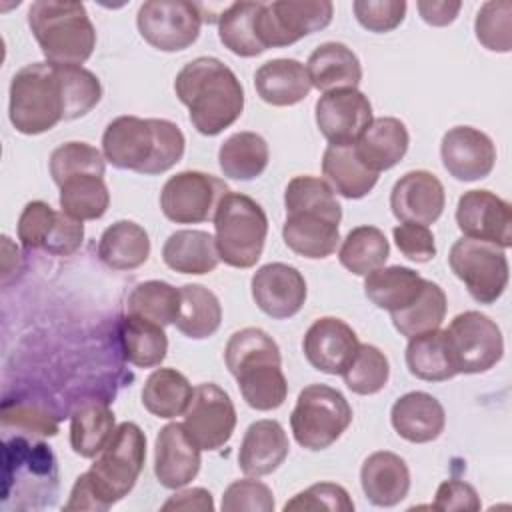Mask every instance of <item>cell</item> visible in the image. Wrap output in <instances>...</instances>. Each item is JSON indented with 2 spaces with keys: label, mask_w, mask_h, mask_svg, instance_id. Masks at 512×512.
Returning a JSON list of instances; mask_svg holds the SVG:
<instances>
[{
  "label": "cell",
  "mask_w": 512,
  "mask_h": 512,
  "mask_svg": "<svg viewBox=\"0 0 512 512\" xmlns=\"http://www.w3.org/2000/svg\"><path fill=\"white\" fill-rule=\"evenodd\" d=\"M144 460L146 436L142 428L134 422L118 424L90 470L76 478L64 510H108L134 488Z\"/></svg>",
  "instance_id": "6da1fadb"
},
{
  "label": "cell",
  "mask_w": 512,
  "mask_h": 512,
  "mask_svg": "<svg viewBox=\"0 0 512 512\" xmlns=\"http://www.w3.org/2000/svg\"><path fill=\"white\" fill-rule=\"evenodd\" d=\"M174 92L188 108L192 126L204 136H218L244 110V88L236 74L214 56H198L174 78Z\"/></svg>",
  "instance_id": "7a4b0ae2"
},
{
  "label": "cell",
  "mask_w": 512,
  "mask_h": 512,
  "mask_svg": "<svg viewBox=\"0 0 512 512\" xmlns=\"http://www.w3.org/2000/svg\"><path fill=\"white\" fill-rule=\"evenodd\" d=\"M182 130L164 118L118 116L102 134L106 162L120 170L154 176L176 166L184 156Z\"/></svg>",
  "instance_id": "3957f363"
},
{
  "label": "cell",
  "mask_w": 512,
  "mask_h": 512,
  "mask_svg": "<svg viewBox=\"0 0 512 512\" xmlns=\"http://www.w3.org/2000/svg\"><path fill=\"white\" fill-rule=\"evenodd\" d=\"M224 360L250 408L268 412L284 404L288 382L280 348L268 332L254 326L236 330L226 342Z\"/></svg>",
  "instance_id": "277c9868"
},
{
  "label": "cell",
  "mask_w": 512,
  "mask_h": 512,
  "mask_svg": "<svg viewBox=\"0 0 512 512\" xmlns=\"http://www.w3.org/2000/svg\"><path fill=\"white\" fill-rule=\"evenodd\" d=\"M28 26L50 64L82 66L96 48V28L82 2L38 0L28 8Z\"/></svg>",
  "instance_id": "5b68a950"
},
{
  "label": "cell",
  "mask_w": 512,
  "mask_h": 512,
  "mask_svg": "<svg viewBox=\"0 0 512 512\" xmlns=\"http://www.w3.org/2000/svg\"><path fill=\"white\" fill-rule=\"evenodd\" d=\"M66 114L64 88L56 64L32 62L10 82L8 116L16 132L36 136L52 130Z\"/></svg>",
  "instance_id": "8992f818"
},
{
  "label": "cell",
  "mask_w": 512,
  "mask_h": 512,
  "mask_svg": "<svg viewBox=\"0 0 512 512\" xmlns=\"http://www.w3.org/2000/svg\"><path fill=\"white\" fill-rule=\"evenodd\" d=\"M212 220L220 260L232 268H252L262 256L268 234L264 208L254 198L230 190Z\"/></svg>",
  "instance_id": "52a82bcc"
},
{
  "label": "cell",
  "mask_w": 512,
  "mask_h": 512,
  "mask_svg": "<svg viewBox=\"0 0 512 512\" xmlns=\"http://www.w3.org/2000/svg\"><path fill=\"white\" fill-rule=\"evenodd\" d=\"M350 424L352 408L348 400L328 384L304 386L290 414L294 440L312 452L332 446Z\"/></svg>",
  "instance_id": "ba28073f"
},
{
  "label": "cell",
  "mask_w": 512,
  "mask_h": 512,
  "mask_svg": "<svg viewBox=\"0 0 512 512\" xmlns=\"http://www.w3.org/2000/svg\"><path fill=\"white\" fill-rule=\"evenodd\" d=\"M448 264L478 304H494L508 286V258L496 244L462 236L452 244Z\"/></svg>",
  "instance_id": "9c48e42d"
},
{
  "label": "cell",
  "mask_w": 512,
  "mask_h": 512,
  "mask_svg": "<svg viewBox=\"0 0 512 512\" xmlns=\"http://www.w3.org/2000/svg\"><path fill=\"white\" fill-rule=\"evenodd\" d=\"M444 334L458 374L488 372L504 354V338L498 324L478 310L454 316Z\"/></svg>",
  "instance_id": "30bf717a"
},
{
  "label": "cell",
  "mask_w": 512,
  "mask_h": 512,
  "mask_svg": "<svg viewBox=\"0 0 512 512\" xmlns=\"http://www.w3.org/2000/svg\"><path fill=\"white\" fill-rule=\"evenodd\" d=\"M334 16L328 0H276L260 6L256 30L262 46L282 48L324 30Z\"/></svg>",
  "instance_id": "8fae6325"
},
{
  "label": "cell",
  "mask_w": 512,
  "mask_h": 512,
  "mask_svg": "<svg viewBox=\"0 0 512 512\" xmlns=\"http://www.w3.org/2000/svg\"><path fill=\"white\" fill-rule=\"evenodd\" d=\"M202 12L186 0H148L140 4L136 26L140 36L160 52H180L200 36Z\"/></svg>",
  "instance_id": "7c38bea8"
},
{
  "label": "cell",
  "mask_w": 512,
  "mask_h": 512,
  "mask_svg": "<svg viewBox=\"0 0 512 512\" xmlns=\"http://www.w3.org/2000/svg\"><path fill=\"white\" fill-rule=\"evenodd\" d=\"M230 188L214 174L184 170L170 176L160 192L162 214L176 224H198L214 218V212Z\"/></svg>",
  "instance_id": "4fadbf2b"
},
{
  "label": "cell",
  "mask_w": 512,
  "mask_h": 512,
  "mask_svg": "<svg viewBox=\"0 0 512 512\" xmlns=\"http://www.w3.org/2000/svg\"><path fill=\"white\" fill-rule=\"evenodd\" d=\"M58 488V468L50 446L14 438L4 442V496H50Z\"/></svg>",
  "instance_id": "5bb4252c"
},
{
  "label": "cell",
  "mask_w": 512,
  "mask_h": 512,
  "mask_svg": "<svg viewBox=\"0 0 512 512\" xmlns=\"http://www.w3.org/2000/svg\"><path fill=\"white\" fill-rule=\"evenodd\" d=\"M182 424L200 450H218L236 428L234 402L218 384L202 382L194 388Z\"/></svg>",
  "instance_id": "9a60e30c"
},
{
  "label": "cell",
  "mask_w": 512,
  "mask_h": 512,
  "mask_svg": "<svg viewBox=\"0 0 512 512\" xmlns=\"http://www.w3.org/2000/svg\"><path fill=\"white\" fill-rule=\"evenodd\" d=\"M316 126L330 146H352L374 120L372 104L358 88L324 92L314 106Z\"/></svg>",
  "instance_id": "2e32d148"
},
{
  "label": "cell",
  "mask_w": 512,
  "mask_h": 512,
  "mask_svg": "<svg viewBox=\"0 0 512 512\" xmlns=\"http://www.w3.org/2000/svg\"><path fill=\"white\" fill-rule=\"evenodd\" d=\"M456 224L466 238L484 240L502 250L512 244L510 204L490 190H468L458 198Z\"/></svg>",
  "instance_id": "e0dca14e"
},
{
  "label": "cell",
  "mask_w": 512,
  "mask_h": 512,
  "mask_svg": "<svg viewBox=\"0 0 512 512\" xmlns=\"http://www.w3.org/2000/svg\"><path fill=\"white\" fill-rule=\"evenodd\" d=\"M250 290L256 306L274 320H286L298 314L308 294L302 272L284 262L260 266L250 280Z\"/></svg>",
  "instance_id": "ac0fdd59"
},
{
  "label": "cell",
  "mask_w": 512,
  "mask_h": 512,
  "mask_svg": "<svg viewBox=\"0 0 512 512\" xmlns=\"http://www.w3.org/2000/svg\"><path fill=\"white\" fill-rule=\"evenodd\" d=\"M440 158L446 172L460 182L486 178L496 164L492 138L472 126L450 128L440 142Z\"/></svg>",
  "instance_id": "d6986e66"
},
{
  "label": "cell",
  "mask_w": 512,
  "mask_h": 512,
  "mask_svg": "<svg viewBox=\"0 0 512 512\" xmlns=\"http://www.w3.org/2000/svg\"><path fill=\"white\" fill-rule=\"evenodd\" d=\"M358 346L360 342L352 326L334 316L314 320L302 338V350L308 364L332 376H342Z\"/></svg>",
  "instance_id": "ffe728a7"
},
{
  "label": "cell",
  "mask_w": 512,
  "mask_h": 512,
  "mask_svg": "<svg viewBox=\"0 0 512 512\" xmlns=\"http://www.w3.org/2000/svg\"><path fill=\"white\" fill-rule=\"evenodd\" d=\"M446 206L444 186L428 170H410L396 180L390 192L392 214L400 222L434 224Z\"/></svg>",
  "instance_id": "44dd1931"
},
{
  "label": "cell",
  "mask_w": 512,
  "mask_h": 512,
  "mask_svg": "<svg viewBox=\"0 0 512 512\" xmlns=\"http://www.w3.org/2000/svg\"><path fill=\"white\" fill-rule=\"evenodd\" d=\"M200 448L188 436L184 424L170 422L160 428L154 442V474L164 488L178 490L200 472Z\"/></svg>",
  "instance_id": "7402d4cb"
},
{
  "label": "cell",
  "mask_w": 512,
  "mask_h": 512,
  "mask_svg": "<svg viewBox=\"0 0 512 512\" xmlns=\"http://www.w3.org/2000/svg\"><path fill=\"white\" fill-rule=\"evenodd\" d=\"M340 220L316 210L286 212L282 226L284 244L298 256L322 260L336 252L340 242Z\"/></svg>",
  "instance_id": "603a6c76"
},
{
  "label": "cell",
  "mask_w": 512,
  "mask_h": 512,
  "mask_svg": "<svg viewBox=\"0 0 512 512\" xmlns=\"http://www.w3.org/2000/svg\"><path fill=\"white\" fill-rule=\"evenodd\" d=\"M410 134L402 120L394 116L374 118L370 126L352 144L354 154L364 168L374 174L394 168L408 152Z\"/></svg>",
  "instance_id": "cb8c5ba5"
},
{
  "label": "cell",
  "mask_w": 512,
  "mask_h": 512,
  "mask_svg": "<svg viewBox=\"0 0 512 512\" xmlns=\"http://www.w3.org/2000/svg\"><path fill=\"white\" fill-rule=\"evenodd\" d=\"M390 422L396 434L412 444L436 440L446 426V412L438 398L428 392H406L390 410Z\"/></svg>",
  "instance_id": "d4e9b609"
},
{
  "label": "cell",
  "mask_w": 512,
  "mask_h": 512,
  "mask_svg": "<svg viewBox=\"0 0 512 512\" xmlns=\"http://www.w3.org/2000/svg\"><path fill=\"white\" fill-rule=\"evenodd\" d=\"M288 450V436L278 420H256L244 432L238 466L246 476H268L280 468Z\"/></svg>",
  "instance_id": "484cf974"
},
{
  "label": "cell",
  "mask_w": 512,
  "mask_h": 512,
  "mask_svg": "<svg viewBox=\"0 0 512 512\" xmlns=\"http://www.w3.org/2000/svg\"><path fill=\"white\" fill-rule=\"evenodd\" d=\"M360 484L374 506L400 504L410 490V470L402 456L390 450L372 452L360 468Z\"/></svg>",
  "instance_id": "4316f807"
},
{
  "label": "cell",
  "mask_w": 512,
  "mask_h": 512,
  "mask_svg": "<svg viewBox=\"0 0 512 512\" xmlns=\"http://www.w3.org/2000/svg\"><path fill=\"white\" fill-rule=\"evenodd\" d=\"M306 72L312 88L320 92L356 88L362 80V64L356 52L342 42H324L314 48Z\"/></svg>",
  "instance_id": "83f0119b"
},
{
  "label": "cell",
  "mask_w": 512,
  "mask_h": 512,
  "mask_svg": "<svg viewBox=\"0 0 512 512\" xmlns=\"http://www.w3.org/2000/svg\"><path fill=\"white\" fill-rule=\"evenodd\" d=\"M258 96L272 106H294L302 102L312 84L306 66L294 58H274L254 72Z\"/></svg>",
  "instance_id": "f1b7e54d"
},
{
  "label": "cell",
  "mask_w": 512,
  "mask_h": 512,
  "mask_svg": "<svg viewBox=\"0 0 512 512\" xmlns=\"http://www.w3.org/2000/svg\"><path fill=\"white\" fill-rule=\"evenodd\" d=\"M164 264L180 274H208L216 270L220 254L216 240L204 230H176L162 246Z\"/></svg>",
  "instance_id": "f546056e"
},
{
  "label": "cell",
  "mask_w": 512,
  "mask_h": 512,
  "mask_svg": "<svg viewBox=\"0 0 512 512\" xmlns=\"http://www.w3.org/2000/svg\"><path fill=\"white\" fill-rule=\"evenodd\" d=\"M424 278L408 266H382L364 276V294L380 310L398 312L422 292Z\"/></svg>",
  "instance_id": "4dcf8cb0"
},
{
  "label": "cell",
  "mask_w": 512,
  "mask_h": 512,
  "mask_svg": "<svg viewBox=\"0 0 512 512\" xmlns=\"http://www.w3.org/2000/svg\"><path fill=\"white\" fill-rule=\"evenodd\" d=\"M116 432V418L104 400H84L70 416V446L82 458H96Z\"/></svg>",
  "instance_id": "1f68e13d"
},
{
  "label": "cell",
  "mask_w": 512,
  "mask_h": 512,
  "mask_svg": "<svg viewBox=\"0 0 512 512\" xmlns=\"http://www.w3.org/2000/svg\"><path fill=\"white\" fill-rule=\"evenodd\" d=\"M150 256L148 232L132 222L118 220L108 226L98 242V258L112 270H134Z\"/></svg>",
  "instance_id": "d6a6232c"
},
{
  "label": "cell",
  "mask_w": 512,
  "mask_h": 512,
  "mask_svg": "<svg viewBox=\"0 0 512 512\" xmlns=\"http://www.w3.org/2000/svg\"><path fill=\"white\" fill-rule=\"evenodd\" d=\"M124 360L138 368L160 366L168 352V338L160 324L136 314H126L118 326Z\"/></svg>",
  "instance_id": "836d02e7"
},
{
  "label": "cell",
  "mask_w": 512,
  "mask_h": 512,
  "mask_svg": "<svg viewBox=\"0 0 512 512\" xmlns=\"http://www.w3.org/2000/svg\"><path fill=\"white\" fill-rule=\"evenodd\" d=\"M322 174L336 194L358 200L372 192L378 182V174L360 164L354 154V146H326L322 154Z\"/></svg>",
  "instance_id": "e575fe53"
},
{
  "label": "cell",
  "mask_w": 512,
  "mask_h": 512,
  "mask_svg": "<svg viewBox=\"0 0 512 512\" xmlns=\"http://www.w3.org/2000/svg\"><path fill=\"white\" fill-rule=\"evenodd\" d=\"M270 160L266 140L250 130L234 132L228 136L218 150V164L226 178L232 180H254L258 178Z\"/></svg>",
  "instance_id": "d590c367"
},
{
  "label": "cell",
  "mask_w": 512,
  "mask_h": 512,
  "mask_svg": "<svg viewBox=\"0 0 512 512\" xmlns=\"http://www.w3.org/2000/svg\"><path fill=\"white\" fill-rule=\"evenodd\" d=\"M222 322L218 296L202 284L180 286V312L174 322L178 332L192 340L210 338Z\"/></svg>",
  "instance_id": "8d00e7d4"
},
{
  "label": "cell",
  "mask_w": 512,
  "mask_h": 512,
  "mask_svg": "<svg viewBox=\"0 0 512 512\" xmlns=\"http://www.w3.org/2000/svg\"><path fill=\"white\" fill-rule=\"evenodd\" d=\"M194 388L188 378L174 368H156L142 386V406L158 418L184 416Z\"/></svg>",
  "instance_id": "74e56055"
},
{
  "label": "cell",
  "mask_w": 512,
  "mask_h": 512,
  "mask_svg": "<svg viewBox=\"0 0 512 512\" xmlns=\"http://www.w3.org/2000/svg\"><path fill=\"white\" fill-rule=\"evenodd\" d=\"M404 358L408 372L426 382H444L458 374L452 362L446 334L440 328L408 338Z\"/></svg>",
  "instance_id": "f35d334b"
},
{
  "label": "cell",
  "mask_w": 512,
  "mask_h": 512,
  "mask_svg": "<svg viewBox=\"0 0 512 512\" xmlns=\"http://www.w3.org/2000/svg\"><path fill=\"white\" fill-rule=\"evenodd\" d=\"M260 6L262 2H232L218 16V38L232 54L252 58L266 50L256 30Z\"/></svg>",
  "instance_id": "ab89813d"
},
{
  "label": "cell",
  "mask_w": 512,
  "mask_h": 512,
  "mask_svg": "<svg viewBox=\"0 0 512 512\" xmlns=\"http://www.w3.org/2000/svg\"><path fill=\"white\" fill-rule=\"evenodd\" d=\"M58 188L62 212L80 222L102 218L110 206V192L104 176L76 174L64 180Z\"/></svg>",
  "instance_id": "60d3db41"
},
{
  "label": "cell",
  "mask_w": 512,
  "mask_h": 512,
  "mask_svg": "<svg viewBox=\"0 0 512 512\" xmlns=\"http://www.w3.org/2000/svg\"><path fill=\"white\" fill-rule=\"evenodd\" d=\"M388 256H390V244L384 232L368 224L352 228L342 240V246L338 250L340 264L356 276H366L372 270L382 268Z\"/></svg>",
  "instance_id": "b9f144b4"
},
{
  "label": "cell",
  "mask_w": 512,
  "mask_h": 512,
  "mask_svg": "<svg viewBox=\"0 0 512 512\" xmlns=\"http://www.w3.org/2000/svg\"><path fill=\"white\" fill-rule=\"evenodd\" d=\"M446 310H448V302H446L444 290L436 282L424 280V288L420 296L410 306L398 312H392L390 318L394 328L402 336L414 338V336L438 330L446 318Z\"/></svg>",
  "instance_id": "7bdbcfd3"
},
{
  "label": "cell",
  "mask_w": 512,
  "mask_h": 512,
  "mask_svg": "<svg viewBox=\"0 0 512 512\" xmlns=\"http://www.w3.org/2000/svg\"><path fill=\"white\" fill-rule=\"evenodd\" d=\"M180 312V288L164 280H146L132 288L126 300V314H136L160 324H174Z\"/></svg>",
  "instance_id": "ee69618b"
},
{
  "label": "cell",
  "mask_w": 512,
  "mask_h": 512,
  "mask_svg": "<svg viewBox=\"0 0 512 512\" xmlns=\"http://www.w3.org/2000/svg\"><path fill=\"white\" fill-rule=\"evenodd\" d=\"M344 384L360 396H370L380 392L390 378V364L386 354L372 346V344H360L352 362L342 372Z\"/></svg>",
  "instance_id": "f6af8a7d"
},
{
  "label": "cell",
  "mask_w": 512,
  "mask_h": 512,
  "mask_svg": "<svg viewBox=\"0 0 512 512\" xmlns=\"http://www.w3.org/2000/svg\"><path fill=\"white\" fill-rule=\"evenodd\" d=\"M50 176L56 186L76 174H96L104 176L106 158L104 154L88 142H64L50 154Z\"/></svg>",
  "instance_id": "bcb514c9"
},
{
  "label": "cell",
  "mask_w": 512,
  "mask_h": 512,
  "mask_svg": "<svg viewBox=\"0 0 512 512\" xmlns=\"http://www.w3.org/2000/svg\"><path fill=\"white\" fill-rule=\"evenodd\" d=\"M286 212L292 210H316L336 218H342V206L334 188L318 176H294L284 190Z\"/></svg>",
  "instance_id": "7dc6e473"
},
{
  "label": "cell",
  "mask_w": 512,
  "mask_h": 512,
  "mask_svg": "<svg viewBox=\"0 0 512 512\" xmlns=\"http://www.w3.org/2000/svg\"><path fill=\"white\" fill-rule=\"evenodd\" d=\"M64 100H66V114L64 120H76L86 116L102 98V84L94 72L84 66H60L56 64Z\"/></svg>",
  "instance_id": "c3c4849f"
},
{
  "label": "cell",
  "mask_w": 512,
  "mask_h": 512,
  "mask_svg": "<svg viewBox=\"0 0 512 512\" xmlns=\"http://www.w3.org/2000/svg\"><path fill=\"white\" fill-rule=\"evenodd\" d=\"M476 40L492 52H510L512 48V2H484L474 20Z\"/></svg>",
  "instance_id": "681fc988"
},
{
  "label": "cell",
  "mask_w": 512,
  "mask_h": 512,
  "mask_svg": "<svg viewBox=\"0 0 512 512\" xmlns=\"http://www.w3.org/2000/svg\"><path fill=\"white\" fill-rule=\"evenodd\" d=\"M274 506L272 490L264 482L254 480V476L228 484L220 504L224 512H272Z\"/></svg>",
  "instance_id": "f907efd6"
},
{
  "label": "cell",
  "mask_w": 512,
  "mask_h": 512,
  "mask_svg": "<svg viewBox=\"0 0 512 512\" xmlns=\"http://www.w3.org/2000/svg\"><path fill=\"white\" fill-rule=\"evenodd\" d=\"M58 214L50 204L32 200L24 206L18 218V240L26 250H38L46 246L50 232L58 220Z\"/></svg>",
  "instance_id": "816d5d0a"
},
{
  "label": "cell",
  "mask_w": 512,
  "mask_h": 512,
  "mask_svg": "<svg viewBox=\"0 0 512 512\" xmlns=\"http://www.w3.org/2000/svg\"><path fill=\"white\" fill-rule=\"evenodd\" d=\"M404 0H356L352 2L358 24L370 32L384 34L392 32L404 22L406 16Z\"/></svg>",
  "instance_id": "f5cc1de1"
},
{
  "label": "cell",
  "mask_w": 512,
  "mask_h": 512,
  "mask_svg": "<svg viewBox=\"0 0 512 512\" xmlns=\"http://www.w3.org/2000/svg\"><path fill=\"white\" fill-rule=\"evenodd\" d=\"M284 510H336L352 512L354 502L346 488L334 482H318L298 492L292 500L284 504Z\"/></svg>",
  "instance_id": "db71d44e"
},
{
  "label": "cell",
  "mask_w": 512,
  "mask_h": 512,
  "mask_svg": "<svg viewBox=\"0 0 512 512\" xmlns=\"http://www.w3.org/2000/svg\"><path fill=\"white\" fill-rule=\"evenodd\" d=\"M4 426H16L38 436H56L58 422L56 418L38 404L26 402H4L2 406Z\"/></svg>",
  "instance_id": "11a10c76"
},
{
  "label": "cell",
  "mask_w": 512,
  "mask_h": 512,
  "mask_svg": "<svg viewBox=\"0 0 512 512\" xmlns=\"http://www.w3.org/2000/svg\"><path fill=\"white\" fill-rule=\"evenodd\" d=\"M398 250L412 262H430L436 256L434 234L424 224L402 222L392 230Z\"/></svg>",
  "instance_id": "9f6ffc18"
},
{
  "label": "cell",
  "mask_w": 512,
  "mask_h": 512,
  "mask_svg": "<svg viewBox=\"0 0 512 512\" xmlns=\"http://www.w3.org/2000/svg\"><path fill=\"white\" fill-rule=\"evenodd\" d=\"M432 508L444 510V512H452V510L476 512L482 508V502L472 484L462 480H444L436 490Z\"/></svg>",
  "instance_id": "6f0895ef"
},
{
  "label": "cell",
  "mask_w": 512,
  "mask_h": 512,
  "mask_svg": "<svg viewBox=\"0 0 512 512\" xmlns=\"http://www.w3.org/2000/svg\"><path fill=\"white\" fill-rule=\"evenodd\" d=\"M82 242H84V224L60 210L44 250L54 256H70L82 246Z\"/></svg>",
  "instance_id": "680465c9"
},
{
  "label": "cell",
  "mask_w": 512,
  "mask_h": 512,
  "mask_svg": "<svg viewBox=\"0 0 512 512\" xmlns=\"http://www.w3.org/2000/svg\"><path fill=\"white\" fill-rule=\"evenodd\" d=\"M416 8L422 20L430 26H448L456 20L462 2L458 0H418Z\"/></svg>",
  "instance_id": "91938a15"
},
{
  "label": "cell",
  "mask_w": 512,
  "mask_h": 512,
  "mask_svg": "<svg viewBox=\"0 0 512 512\" xmlns=\"http://www.w3.org/2000/svg\"><path fill=\"white\" fill-rule=\"evenodd\" d=\"M162 510H214V500L206 488H188L170 496Z\"/></svg>",
  "instance_id": "94428289"
}]
</instances>
